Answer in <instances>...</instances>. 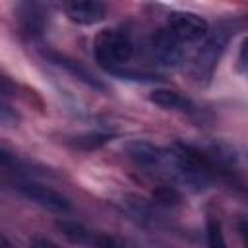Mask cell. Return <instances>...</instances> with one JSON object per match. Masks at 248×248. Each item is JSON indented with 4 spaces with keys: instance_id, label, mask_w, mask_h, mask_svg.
Segmentation results:
<instances>
[{
    "instance_id": "3957f363",
    "label": "cell",
    "mask_w": 248,
    "mask_h": 248,
    "mask_svg": "<svg viewBox=\"0 0 248 248\" xmlns=\"http://www.w3.org/2000/svg\"><path fill=\"white\" fill-rule=\"evenodd\" d=\"M16 190L25 196L27 200H31L33 203L48 209V211H54V213H68L70 211V200L66 196H62L60 192L41 184V182H35V180H19L16 182Z\"/></svg>"
},
{
    "instance_id": "9c48e42d",
    "label": "cell",
    "mask_w": 248,
    "mask_h": 248,
    "mask_svg": "<svg viewBox=\"0 0 248 248\" xmlns=\"http://www.w3.org/2000/svg\"><path fill=\"white\" fill-rule=\"evenodd\" d=\"M52 60H54L56 64H60V66H64V68H68L72 74H76V76H78L79 79H83L87 85H91V87H99V89H101V83H99V81H97V79H95V78H93V76H91V74H89L81 64H78L76 60H70V58H66V56H60V54H54V56H52Z\"/></svg>"
},
{
    "instance_id": "30bf717a",
    "label": "cell",
    "mask_w": 248,
    "mask_h": 248,
    "mask_svg": "<svg viewBox=\"0 0 248 248\" xmlns=\"http://www.w3.org/2000/svg\"><path fill=\"white\" fill-rule=\"evenodd\" d=\"M205 236H207V248H229L227 240H225V234H223V229H221V223L215 217L207 219Z\"/></svg>"
},
{
    "instance_id": "6da1fadb",
    "label": "cell",
    "mask_w": 248,
    "mask_h": 248,
    "mask_svg": "<svg viewBox=\"0 0 248 248\" xmlns=\"http://www.w3.org/2000/svg\"><path fill=\"white\" fill-rule=\"evenodd\" d=\"M95 58L107 70H116L130 62L134 54V45L130 37L120 29H103L95 37Z\"/></svg>"
},
{
    "instance_id": "7a4b0ae2",
    "label": "cell",
    "mask_w": 248,
    "mask_h": 248,
    "mask_svg": "<svg viewBox=\"0 0 248 248\" xmlns=\"http://www.w3.org/2000/svg\"><path fill=\"white\" fill-rule=\"evenodd\" d=\"M227 39H229V29H225V27H219L217 31H211L205 37V41L202 43V46L194 54V58L190 62V68H188L190 78L196 83L209 81V78L213 76V70H215L223 50H225Z\"/></svg>"
},
{
    "instance_id": "ba28073f",
    "label": "cell",
    "mask_w": 248,
    "mask_h": 248,
    "mask_svg": "<svg viewBox=\"0 0 248 248\" xmlns=\"http://www.w3.org/2000/svg\"><path fill=\"white\" fill-rule=\"evenodd\" d=\"M56 227L62 231V234H64L68 240H72V242H76V244L91 246V242H93L95 232L89 231V229H87L85 225H81V223H76V221H58Z\"/></svg>"
},
{
    "instance_id": "277c9868",
    "label": "cell",
    "mask_w": 248,
    "mask_h": 248,
    "mask_svg": "<svg viewBox=\"0 0 248 248\" xmlns=\"http://www.w3.org/2000/svg\"><path fill=\"white\" fill-rule=\"evenodd\" d=\"M167 29L180 41V43H196L209 35L207 21L192 12H170Z\"/></svg>"
},
{
    "instance_id": "52a82bcc",
    "label": "cell",
    "mask_w": 248,
    "mask_h": 248,
    "mask_svg": "<svg viewBox=\"0 0 248 248\" xmlns=\"http://www.w3.org/2000/svg\"><path fill=\"white\" fill-rule=\"evenodd\" d=\"M149 101L155 103L157 107L167 108V110H182V112L192 110V103L172 89H155L149 95Z\"/></svg>"
},
{
    "instance_id": "5b68a950",
    "label": "cell",
    "mask_w": 248,
    "mask_h": 248,
    "mask_svg": "<svg viewBox=\"0 0 248 248\" xmlns=\"http://www.w3.org/2000/svg\"><path fill=\"white\" fill-rule=\"evenodd\" d=\"M151 54L157 64L172 68L182 60V43L167 27L159 29L151 39Z\"/></svg>"
},
{
    "instance_id": "7c38bea8",
    "label": "cell",
    "mask_w": 248,
    "mask_h": 248,
    "mask_svg": "<svg viewBox=\"0 0 248 248\" xmlns=\"http://www.w3.org/2000/svg\"><path fill=\"white\" fill-rule=\"evenodd\" d=\"M238 70L248 78V37L242 41L240 45V52H238Z\"/></svg>"
},
{
    "instance_id": "8992f818",
    "label": "cell",
    "mask_w": 248,
    "mask_h": 248,
    "mask_svg": "<svg viewBox=\"0 0 248 248\" xmlns=\"http://www.w3.org/2000/svg\"><path fill=\"white\" fill-rule=\"evenodd\" d=\"M64 10H66L68 19H72L74 23H79V25L99 23L107 16V8L101 2H91V0H85V2H70V4H66Z\"/></svg>"
},
{
    "instance_id": "5bb4252c",
    "label": "cell",
    "mask_w": 248,
    "mask_h": 248,
    "mask_svg": "<svg viewBox=\"0 0 248 248\" xmlns=\"http://www.w3.org/2000/svg\"><path fill=\"white\" fill-rule=\"evenodd\" d=\"M238 232H240V238H242L244 246L248 248V219H242L238 223Z\"/></svg>"
},
{
    "instance_id": "8fae6325",
    "label": "cell",
    "mask_w": 248,
    "mask_h": 248,
    "mask_svg": "<svg viewBox=\"0 0 248 248\" xmlns=\"http://www.w3.org/2000/svg\"><path fill=\"white\" fill-rule=\"evenodd\" d=\"M93 248H130L126 242H122L120 238L112 236V234H105V232H95L93 236V242H91Z\"/></svg>"
},
{
    "instance_id": "4fadbf2b",
    "label": "cell",
    "mask_w": 248,
    "mask_h": 248,
    "mask_svg": "<svg viewBox=\"0 0 248 248\" xmlns=\"http://www.w3.org/2000/svg\"><path fill=\"white\" fill-rule=\"evenodd\" d=\"M31 248H58L50 238L45 236H33L31 238Z\"/></svg>"
}]
</instances>
